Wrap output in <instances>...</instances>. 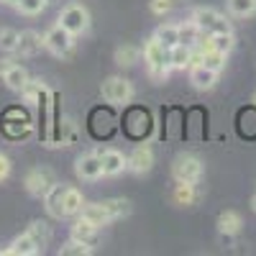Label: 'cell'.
<instances>
[{"instance_id": "cell-22", "label": "cell", "mask_w": 256, "mask_h": 256, "mask_svg": "<svg viewBox=\"0 0 256 256\" xmlns=\"http://www.w3.org/2000/svg\"><path fill=\"white\" fill-rule=\"evenodd\" d=\"M80 218H84V220H90L92 226H98V228H102V226H108L110 223V218H108V212L102 210V205L100 202H84L82 205V210H80Z\"/></svg>"}, {"instance_id": "cell-20", "label": "cell", "mask_w": 256, "mask_h": 256, "mask_svg": "<svg viewBox=\"0 0 256 256\" xmlns=\"http://www.w3.org/2000/svg\"><path fill=\"white\" fill-rule=\"evenodd\" d=\"M41 254L38 246L34 244V238L28 236V233H20V236H16L10 241V246L6 248V256H36Z\"/></svg>"}, {"instance_id": "cell-25", "label": "cell", "mask_w": 256, "mask_h": 256, "mask_svg": "<svg viewBox=\"0 0 256 256\" xmlns=\"http://www.w3.org/2000/svg\"><path fill=\"white\" fill-rule=\"evenodd\" d=\"M198 198H200V195H198L195 184H190V182H177L174 190H172V200H174L177 205H192Z\"/></svg>"}, {"instance_id": "cell-17", "label": "cell", "mask_w": 256, "mask_h": 256, "mask_svg": "<svg viewBox=\"0 0 256 256\" xmlns=\"http://www.w3.org/2000/svg\"><path fill=\"white\" fill-rule=\"evenodd\" d=\"M70 238H74L80 244H88V246H95L100 241V228L92 226L90 220H84V218H77L72 230H70Z\"/></svg>"}, {"instance_id": "cell-24", "label": "cell", "mask_w": 256, "mask_h": 256, "mask_svg": "<svg viewBox=\"0 0 256 256\" xmlns=\"http://www.w3.org/2000/svg\"><path fill=\"white\" fill-rule=\"evenodd\" d=\"M154 38L159 44H164L166 49H172L174 44H180V24H162L154 31Z\"/></svg>"}, {"instance_id": "cell-23", "label": "cell", "mask_w": 256, "mask_h": 256, "mask_svg": "<svg viewBox=\"0 0 256 256\" xmlns=\"http://www.w3.org/2000/svg\"><path fill=\"white\" fill-rule=\"evenodd\" d=\"M26 233L34 238V244L38 246V251H44V248L49 246V241H52V228H49L46 220H34Z\"/></svg>"}, {"instance_id": "cell-41", "label": "cell", "mask_w": 256, "mask_h": 256, "mask_svg": "<svg viewBox=\"0 0 256 256\" xmlns=\"http://www.w3.org/2000/svg\"><path fill=\"white\" fill-rule=\"evenodd\" d=\"M49 3H52V0H49Z\"/></svg>"}, {"instance_id": "cell-18", "label": "cell", "mask_w": 256, "mask_h": 256, "mask_svg": "<svg viewBox=\"0 0 256 256\" xmlns=\"http://www.w3.org/2000/svg\"><path fill=\"white\" fill-rule=\"evenodd\" d=\"M218 74L220 72H212V70L202 67V64H192L190 67V82L195 90H212L218 82Z\"/></svg>"}, {"instance_id": "cell-19", "label": "cell", "mask_w": 256, "mask_h": 256, "mask_svg": "<svg viewBox=\"0 0 256 256\" xmlns=\"http://www.w3.org/2000/svg\"><path fill=\"white\" fill-rule=\"evenodd\" d=\"M241 226H244V220L236 210H223L218 216V230H220L223 238H233L241 230Z\"/></svg>"}, {"instance_id": "cell-29", "label": "cell", "mask_w": 256, "mask_h": 256, "mask_svg": "<svg viewBox=\"0 0 256 256\" xmlns=\"http://www.w3.org/2000/svg\"><path fill=\"white\" fill-rule=\"evenodd\" d=\"M49 6V0H16L13 8L20 13V16H38V13H44Z\"/></svg>"}, {"instance_id": "cell-33", "label": "cell", "mask_w": 256, "mask_h": 256, "mask_svg": "<svg viewBox=\"0 0 256 256\" xmlns=\"http://www.w3.org/2000/svg\"><path fill=\"white\" fill-rule=\"evenodd\" d=\"M90 254H92V246L80 244V241H74V238H70L67 244L59 248V256H90Z\"/></svg>"}, {"instance_id": "cell-39", "label": "cell", "mask_w": 256, "mask_h": 256, "mask_svg": "<svg viewBox=\"0 0 256 256\" xmlns=\"http://www.w3.org/2000/svg\"><path fill=\"white\" fill-rule=\"evenodd\" d=\"M0 254H6V248H0Z\"/></svg>"}, {"instance_id": "cell-31", "label": "cell", "mask_w": 256, "mask_h": 256, "mask_svg": "<svg viewBox=\"0 0 256 256\" xmlns=\"http://www.w3.org/2000/svg\"><path fill=\"white\" fill-rule=\"evenodd\" d=\"M228 13L236 18H248L256 13V0H228Z\"/></svg>"}, {"instance_id": "cell-15", "label": "cell", "mask_w": 256, "mask_h": 256, "mask_svg": "<svg viewBox=\"0 0 256 256\" xmlns=\"http://www.w3.org/2000/svg\"><path fill=\"white\" fill-rule=\"evenodd\" d=\"M67 187L70 184H59V182H54L52 187H49V192L44 195V208H46V212L52 218H56V220H62V218H67L64 216V192H67Z\"/></svg>"}, {"instance_id": "cell-5", "label": "cell", "mask_w": 256, "mask_h": 256, "mask_svg": "<svg viewBox=\"0 0 256 256\" xmlns=\"http://www.w3.org/2000/svg\"><path fill=\"white\" fill-rule=\"evenodd\" d=\"M190 20L202 34H228L230 31V20H226V16H220L216 8H195Z\"/></svg>"}, {"instance_id": "cell-28", "label": "cell", "mask_w": 256, "mask_h": 256, "mask_svg": "<svg viewBox=\"0 0 256 256\" xmlns=\"http://www.w3.org/2000/svg\"><path fill=\"white\" fill-rule=\"evenodd\" d=\"M138 56H141V49L134 46V44H120L116 49V64L118 67H134L138 62Z\"/></svg>"}, {"instance_id": "cell-8", "label": "cell", "mask_w": 256, "mask_h": 256, "mask_svg": "<svg viewBox=\"0 0 256 256\" xmlns=\"http://www.w3.org/2000/svg\"><path fill=\"white\" fill-rule=\"evenodd\" d=\"M54 182H56V180H54V172H52L49 166H34L31 172L26 174V180H24V187H26L28 195L44 198Z\"/></svg>"}, {"instance_id": "cell-2", "label": "cell", "mask_w": 256, "mask_h": 256, "mask_svg": "<svg viewBox=\"0 0 256 256\" xmlns=\"http://www.w3.org/2000/svg\"><path fill=\"white\" fill-rule=\"evenodd\" d=\"M0 128H3V134L10 138V141H24L34 134V123L31 118L20 110V108H10L6 110V116L0 118Z\"/></svg>"}, {"instance_id": "cell-6", "label": "cell", "mask_w": 256, "mask_h": 256, "mask_svg": "<svg viewBox=\"0 0 256 256\" xmlns=\"http://www.w3.org/2000/svg\"><path fill=\"white\" fill-rule=\"evenodd\" d=\"M44 49L52 52L54 56L67 59V56H72V52H74V36H72L67 28H62V26L56 24V26H52V28L44 34Z\"/></svg>"}, {"instance_id": "cell-27", "label": "cell", "mask_w": 256, "mask_h": 256, "mask_svg": "<svg viewBox=\"0 0 256 256\" xmlns=\"http://www.w3.org/2000/svg\"><path fill=\"white\" fill-rule=\"evenodd\" d=\"M84 205V198L82 192L77 187H67V192H64V216H80V210Z\"/></svg>"}, {"instance_id": "cell-36", "label": "cell", "mask_w": 256, "mask_h": 256, "mask_svg": "<svg viewBox=\"0 0 256 256\" xmlns=\"http://www.w3.org/2000/svg\"><path fill=\"white\" fill-rule=\"evenodd\" d=\"M10 159L6 156V154H0V182H3V180H8V174H10Z\"/></svg>"}, {"instance_id": "cell-4", "label": "cell", "mask_w": 256, "mask_h": 256, "mask_svg": "<svg viewBox=\"0 0 256 256\" xmlns=\"http://www.w3.org/2000/svg\"><path fill=\"white\" fill-rule=\"evenodd\" d=\"M100 92H102V100L110 102V105H128L134 100V84L128 82L126 77L113 74L108 80H102Z\"/></svg>"}, {"instance_id": "cell-40", "label": "cell", "mask_w": 256, "mask_h": 256, "mask_svg": "<svg viewBox=\"0 0 256 256\" xmlns=\"http://www.w3.org/2000/svg\"><path fill=\"white\" fill-rule=\"evenodd\" d=\"M254 105H256V95H254Z\"/></svg>"}, {"instance_id": "cell-26", "label": "cell", "mask_w": 256, "mask_h": 256, "mask_svg": "<svg viewBox=\"0 0 256 256\" xmlns=\"http://www.w3.org/2000/svg\"><path fill=\"white\" fill-rule=\"evenodd\" d=\"M100 205H102V210H105V212H108L110 223H113V220H118V218H123V216H128V212H131V202H128V200H123V198L102 200Z\"/></svg>"}, {"instance_id": "cell-14", "label": "cell", "mask_w": 256, "mask_h": 256, "mask_svg": "<svg viewBox=\"0 0 256 256\" xmlns=\"http://www.w3.org/2000/svg\"><path fill=\"white\" fill-rule=\"evenodd\" d=\"M95 154L102 162V177H118L120 172H126V156L118 152V148L105 146V148H98Z\"/></svg>"}, {"instance_id": "cell-32", "label": "cell", "mask_w": 256, "mask_h": 256, "mask_svg": "<svg viewBox=\"0 0 256 256\" xmlns=\"http://www.w3.org/2000/svg\"><path fill=\"white\" fill-rule=\"evenodd\" d=\"M46 90V84L41 82V80H31L28 77V82L24 84V90H20V98H24L26 102H36L38 100V95Z\"/></svg>"}, {"instance_id": "cell-30", "label": "cell", "mask_w": 256, "mask_h": 256, "mask_svg": "<svg viewBox=\"0 0 256 256\" xmlns=\"http://www.w3.org/2000/svg\"><path fill=\"white\" fill-rule=\"evenodd\" d=\"M200 36H202V31L192 24V20H187V24H180V44H184V46H198Z\"/></svg>"}, {"instance_id": "cell-3", "label": "cell", "mask_w": 256, "mask_h": 256, "mask_svg": "<svg viewBox=\"0 0 256 256\" xmlns=\"http://www.w3.org/2000/svg\"><path fill=\"white\" fill-rule=\"evenodd\" d=\"M56 24L62 28H67L72 36H80V34H84L90 28V13H88V8L80 6V3H70V6L62 8Z\"/></svg>"}, {"instance_id": "cell-35", "label": "cell", "mask_w": 256, "mask_h": 256, "mask_svg": "<svg viewBox=\"0 0 256 256\" xmlns=\"http://www.w3.org/2000/svg\"><path fill=\"white\" fill-rule=\"evenodd\" d=\"M172 10V0H152V13L154 16H164Z\"/></svg>"}, {"instance_id": "cell-1", "label": "cell", "mask_w": 256, "mask_h": 256, "mask_svg": "<svg viewBox=\"0 0 256 256\" xmlns=\"http://www.w3.org/2000/svg\"><path fill=\"white\" fill-rule=\"evenodd\" d=\"M144 62H146V67H148V74H152L154 80H166L169 74V49L164 44H159V41L152 36L144 44Z\"/></svg>"}, {"instance_id": "cell-16", "label": "cell", "mask_w": 256, "mask_h": 256, "mask_svg": "<svg viewBox=\"0 0 256 256\" xmlns=\"http://www.w3.org/2000/svg\"><path fill=\"white\" fill-rule=\"evenodd\" d=\"M41 49H44V36L28 28V31H20L18 34V44H16V52L13 54L28 59V56H36Z\"/></svg>"}, {"instance_id": "cell-7", "label": "cell", "mask_w": 256, "mask_h": 256, "mask_svg": "<svg viewBox=\"0 0 256 256\" xmlns=\"http://www.w3.org/2000/svg\"><path fill=\"white\" fill-rule=\"evenodd\" d=\"M172 177H174V182L198 184L200 177H202V162L192 154H180L172 164Z\"/></svg>"}, {"instance_id": "cell-12", "label": "cell", "mask_w": 256, "mask_h": 256, "mask_svg": "<svg viewBox=\"0 0 256 256\" xmlns=\"http://www.w3.org/2000/svg\"><path fill=\"white\" fill-rule=\"evenodd\" d=\"M74 174H77L80 180H84V182H98V180L102 177V162H100V156H98L95 152L77 156V162H74Z\"/></svg>"}, {"instance_id": "cell-38", "label": "cell", "mask_w": 256, "mask_h": 256, "mask_svg": "<svg viewBox=\"0 0 256 256\" xmlns=\"http://www.w3.org/2000/svg\"><path fill=\"white\" fill-rule=\"evenodd\" d=\"M251 208H254V210H256V195H254V200H251Z\"/></svg>"}, {"instance_id": "cell-10", "label": "cell", "mask_w": 256, "mask_h": 256, "mask_svg": "<svg viewBox=\"0 0 256 256\" xmlns=\"http://www.w3.org/2000/svg\"><path fill=\"white\" fill-rule=\"evenodd\" d=\"M141 126L152 131V126H154L152 123V116H148V110H144V108H131V110H128V116L123 118L126 136H131L134 141H146V136L141 134Z\"/></svg>"}, {"instance_id": "cell-13", "label": "cell", "mask_w": 256, "mask_h": 256, "mask_svg": "<svg viewBox=\"0 0 256 256\" xmlns=\"http://www.w3.org/2000/svg\"><path fill=\"white\" fill-rule=\"evenodd\" d=\"M38 105V126H36V136L41 144H49V128H52V90H44L36 100Z\"/></svg>"}, {"instance_id": "cell-11", "label": "cell", "mask_w": 256, "mask_h": 256, "mask_svg": "<svg viewBox=\"0 0 256 256\" xmlns=\"http://www.w3.org/2000/svg\"><path fill=\"white\" fill-rule=\"evenodd\" d=\"M0 77H3L6 88L13 90V92H20V90H24V84L28 82L26 67H20V64H16V62H10V59L0 62Z\"/></svg>"}, {"instance_id": "cell-34", "label": "cell", "mask_w": 256, "mask_h": 256, "mask_svg": "<svg viewBox=\"0 0 256 256\" xmlns=\"http://www.w3.org/2000/svg\"><path fill=\"white\" fill-rule=\"evenodd\" d=\"M16 44H18V31L10 28V26L0 28V52L13 54V52H16Z\"/></svg>"}, {"instance_id": "cell-9", "label": "cell", "mask_w": 256, "mask_h": 256, "mask_svg": "<svg viewBox=\"0 0 256 256\" xmlns=\"http://www.w3.org/2000/svg\"><path fill=\"white\" fill-rule=\"evenodd\" d=\"M154 166V148L146 141H138L134 146V152L126 156V169H131L134 174H146Z\"/></svg>"}, {"instance_id": "cell-37", "label": "cell", "mask_w": 256, "mask_h": 256, "mask_svg": "<svg viewBox=\"0 0 256 256\" xmlns=\"http://www.w3.org/2000/svg\"><path fill=\"white\" fill-rule=\"evenodd\" d=\"M0 3H6V6H13V3H16V0H0Z\"/></svg>"}, {"instance_id": "cell-21", "label": "cell", "mask_w": 256, "mask_h": 256, "mask_svg": "<svg viewBox=\"0 0 256 256\" xmlns=\"http://www.w3.org/2000/svg\"><path fill=\"white\" fill-rule=\"evenodd\" d=\"M190 64H192V46L174 44L169 49V67L172 70H190Z\"/></svg>"}]
</instances>
